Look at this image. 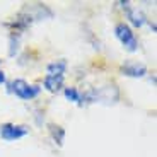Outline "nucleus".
I'll use <instances>...</instances> for the list:
<instances>
[{"mask_svg": "<svg viewBox=\"0 0 157 157\" xmlns=\"http://www.w3.org/2000/svg\"><path fill=\"white\" fill-rule=\"evenodd\" d=\"M114 36H116V39L121 43V46L126 51L133 53V51L138 50V38L135 36L133 29L130 28L126 22H118L114 26Z\"/></svg>", "mask_w": 157, "mask_h": 157, "instance_id": "f03ea898", "label": "nucleus"}, {"mask_svg": "<svg viewBox=\"0 0 157 157\" xmlns=\"http://www.w3.org/2000/svg\"><path fill=\"white\" fill-rule=\"evenodd\" d=\"M43 87L46 90H50V92H58L63 87V77H50V75H44Z\"/></svg>", "mask_w": 157, "mask_h": 157, "instance_id": "0eeeda50", "label": "nucleus"}, {"mask_svg": "<svg viewBox=\"0 0 157 157\" xmlns=\"http://www.w3.org/2000/svg\"><path fill=\"white\" fill-rule=\"evenodd\" d=\"M120 5H121V9L125 10L126 19L133 24L135 28H142L144 24L149 22V21H147V17H145V14H144L142 10H138L137 7H132V4H130V2H120Z\"/></svg>", "mask_w": 157, "mask_h": 157, "instance_id": "20e7f679", "label": "nucleus"}, {"mask_svg": "<svg viewBox=\"0 0 157 157\" xmlns=\"http://www.w3.org/2000/svg\"><path fill=\"white\" fill-rule=\"evenodd\" d=\"M48 130H50V135H51V138H53V142L58 144V145H62L63 140H65V130L60 125H53V123L48 125Z\"/></svg>", "mask_w": 157, "mask_h": 157, "instance_id": "1a4fd4ad", "label": "nucleus"}, {"mask_svg": "<svg viewBox=\"0 0 157 157\" xmlns=\"http://www.w3.org/2000/svg\"><path fill=\"white\" fill-rule=\"evenodd\" d=\"M67 72V62L65 60H55L46 65V75L50 77H63Z\"/></svg>", "mask_w": 157, "mask_h": 157, "instance_id": "423d86ee", "label": "nucleus"}, {"mask_svg": "<svg viewBox=\"0 0 157 157\" xmlns=\"http://www.w3.org/2000/svg\"><path fill=\"white\" fill-rule=\"evenodd\" d=\"M5 82H7V78H5V72L0 70V86H2V84H5Z\"/></svg>", "mask_w": 157, "mask_h": 157, "instance_id": "9b49d317", "label": "nucleus"}, {"mask_svg": "<svg viewBox=\"0 0 157 157\" xmlns=\"http://www.w3.org/2000/svg\"><path fill=\"white\" fill-rule=\"evenodd\" d=\"M9 44H10V50H9V55L14 56L16 55L17 48H19V34H16V33H12L10 34V39H9Z\"/></svg>", "mask_w": 157, "mask_h": 157, "instance_id": "9d476101", "label": "nucleus"}, {"mask_svg": "<svg viewBox=\"0 0 157 157\" xmlns=\"http://www.w3.org/2000/svg\"><path fill=\"white\" fill-rule=\"evenodd\" d=\"M28 133H29V128L24 125H16V123L0 125V138L5 142H16L19 138H24Z\"/></svg>", "mask_w": 157, "mask_h": 157, "instance_id": "7ed1b4c3", "label": "nucleus"}, {"mask_svg": "<svg viewBox=\"0 0 157 157\" xmlns=\"http://www.w3.org/2000/svg\"><path fill=\"white\" fill-rule=\"evenodd\" d=\"M7 86H9V92H12L16 98L22 99V101H31V99L38 98L39 92H41V87L34 86V84H29L24 78H14Z\"/></svg>", "mask_w": 157, "mask_h": 157, "instance_id": "f257e3e1", "label": "nucleus"}, {"mask_svg": "<svg viewBox=\"0 0 157 157\" xmlns=\"http://www.w3.org/2000/svg\"><path fill=\"white\" fill-rule=\"evenodd\" d=\"M63 94H65V98H67L68 101L75 102L78 106L84 104V92L78 90L77 87H65V89H63Z\"/></svg>", "mask_w": 157, "mask_h": 157, "instance_id": "6e6552de", "label": "nucleus"}, {"mask_svg": "<svg viewBox=\"0 0 157 157\" xmlns=\"http://www.w3.org/2000/svg\"><path fill=\"white\" fill-rule=\"evenodd\" d=\"M120 72L126 77H145L147 75V67L144 63H138V62H125L120 67Z\"/></svg>", "mask_w": 157, "mask_h": 157, "instance_id": "39448f33", "label": "nucleus"}]
</instances>
